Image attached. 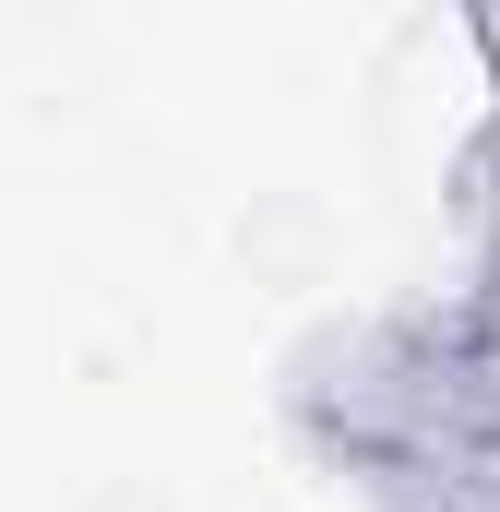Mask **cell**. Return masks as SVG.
Returning a JSON list of instances; mask_svg holds the SVG:
<instances>
[{
    "label": "cell",
    "instance_id": "1",
    "mask_svg": "<svg viewBox=\"0 0 500 512\" xmlns=\"http://www.w3.org/2000/svg\"><path fill=\"white\" fill-rule=\"evenodd\" d=\"M489 48H500V12H489Z\"/></svg>",
    "mask_w": 500,
    "mask_h": 512
}]
</instances>
